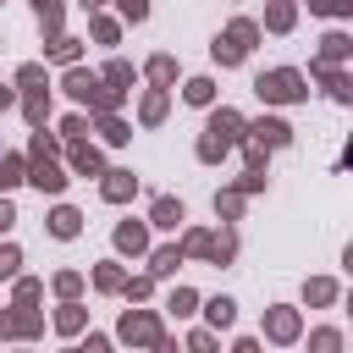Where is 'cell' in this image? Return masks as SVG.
I'll use <instances>...</instances> for the list:
<instances>
[{
  "label": "cell",
  "mask_w": 353,
  "mask_h": 353,
  "mask_svg": "<svg viewBox=\"0 0 353 353\" xmlns=\"http://www.w3.org/2000/svg\"><path fill=\"white\" fill-rule=\"evenodd\" d=\"M254 88H259V99H270V105H292V99H303V94H309V88H303V72H292V66L265 72Z\"/></svg>",
  "instance_id": "6da1fadb"
},
{
  "label": "cell",
  "mask_w": 353,
  "mask_h": 353,
  "mask_svg": "<svg viewBox=\"0 0 353 353\" xmlns=\"http://www.w3.org/2000/svg\"><path fill=\"white\" fill-rule=\"evenodd\" d=\"M50 149H55V143L39 132V138H33V165H28V182H33V188H44V193H61V188H66V176H61V165L50 160Z\"/></svg>",
  "instance_id": "7a4b0ae2"
},
{
  "label": "cell",
  "mask_w": 353,
  "mask_h": 353,
  "mask_svg": "<svg viewBox=\"0 0 353 353\" xmlns=\"http://www.w3.org/2000/svg\"><path fill=\"white\" fill-rule=\"evenodd\" d=\"M254 39H259V28H254V22H232V28L215 39V61H221V66H237V61L254 50Z\"/></svg>",
  "instance_id": "3957f363"
},
{
  "label": "cell",
  "mask_w": 353,
  "mask_h": 353,
  "mask_svg": "<svg viewBox=\"0 0 353 353\" xmlns=\"http://www.w3.org/2000/svg\"><path fill=\"white\" fill-rule=\"evenodd\" d=\"M121 336H127V342H138V347H143V342L154 347V342H160V325H154V314H149V309H127V314H121Z\"/></svg>",
  "instance_id": "277c9868"
},
{
  "label": "cell",
  "mask_w": 353,
  "mask_h": 353,
  "mask_svg": "<svg viewBox=\"0 0 353 353\" xmlns=\"http://www.w3.org/2000/svg\"><path fill=\"white\" fill-rule=\"evenodd\" d=\"M66 94H72V99H83V105H116V94H110V88H99L88 72H66Z\"/></svg>",
  "instance_id": "5b68a950"
},
{
  "label": "cell",
  "mask_w": 353,
  "mask_h": 353,
  "mask_svg": "<svg viewBox=\"0 0 353 353\" xmlns=\"http://www.w3.org/2000/svg\"><path fill=\"white\" fill-rule=\"evenodd\" d=\"M287 138H292V127H287V121H276V116L254 121V149H281Z\"/></svg>",
  "instance_id": "8992f818"
},
{
  "label": "cell",
  "mask_w": 353,
  "mask_h": 353,
  "mask_svg": "<svg viewBox=\"0 0 353 353\" xmlns=\"http://www.w3.org/2000/svg\"><path fill=\"white\" fill-rule=\"evenodd\" d=\"M237 132H243V116H237V110H215V116H210V138H215L221 149L237 143Z\"/></svg>",
  "instance_id": "52a82bcc"
},
{
  "label": "cell",
  "mask_w": 353,
  "mask_h": 353,
  "mask_svg": "<svg viewBox=\"0 0 353 353\" xmlns=\"http://www.w3.org/2000/svg\"><path fill=\"white\" fill-rule=\"evenodd\" d=\"M265 331H270L276 342H292V336H298V314L276 303V309H265Z\"/></svg>",
  "instance_id": "ba28073f"
},
{
  "label": "cell",
  "mask_w": 353,
  "mask_h": 353,
  "mask_svg": "<svg viewBox=\"0 0 353 353\" xmlns=\"http://www.w3.org/2000/svg\"><path fill=\"white\" fill-rule=\"evenodd\" d=\"M132 188H138V176H132V171H105V199H110V204H121Z\"/></svg>",
  "instance_id": "9c48e42d"
},
{
  "label": "cell",
  "mask_w": 353,
  "mask_h": 353,
  "mask_svg": "<svg viewBox=\"0 0 353 353\" xmlns=\"http://www.w3.org/2000/svg\"><path fill=\"white\" fill-rule=\"evenodd\" d=\"M347 50H353V44H347V33H325V39H320V61H314V66H325V61H342Z\"/></svg>",
  "instance_id": "30bf717a"
},
{
  "label": "cell",
  "mask_w": 353,
  "mask_h": 353,
  "mask_svg": "<svg viewBox=\"0 0 353 353\" xmlns=\"http://www.w3.org/2000/svg\"><path fill=\"white\" fill-rule=\"evenodd\" d=\"M149 221H154V226H176V221H182V204H176V199H154Z\"/></svg>",
  "instance_id": "8fae6325"
},
{
  "label": "cell",
  "mask_w": 353,
  "mask_h": 353,
  "mask_svg": "<svg viewBox=\"0 0 353 353\" xmlns=\"http://www.w3.org/2000/svg\"><path fill=\"white\" fill-rule=\"evenodd\" d=\"M77 221H83V215H77V210H66V204H61V210H55V215H50V232H55V237H77Z\"/></svg>",
  "instance_id": "7c38bea8"
},
{
  "label": "cell",
  "mask_w": 353,
  "mask_h": 353,
  "mask_svg": "<svg viewBox=\"0 0 353 353\" xmlns=\"http://www.w3.org/2000/svg\"><path fill=\"white\" fill-rule=\"evenodd\" d=\"M143 243H149V237H143V226H138V221H121V226H116V248H132V254H138Z\"/></svg>",
  "instance_id": "4fadbf2b"
},
{
  "label": "cell",
  "mask_w": 353,
  "mask_h": 353,
  "mask_svg": "<svg viewBox=\"0 0 353 353\" xmlns=\"http://www.w3.org/2000/svg\"><path fill=\"white\" fill-rule=\"evenodd\" d=\"M0 331L6 336H28V331H39V314H0Z\"/></svg>",
  "instance_id": "5bb4252c"
},
{
  "label": "cell",
  "mask_w": 353,
  "mask_h": 353,
  "mask_svg": "<svg viewBox=\"0 0 353 353\" xmlns=\"http://www.w3.org/2000/svg\"><path fill=\"white\" fill-rule=\"evenodd\" d=\"M309 353H342V331H336V325L314 331V336H309Z\"/></svg>",
  "instance_id": "9a60e30c"
},
{
  "label": "cell",
  "mask_w": 353,
  "mask_h": 353,
  "mask_svg": "<svg viewBox=\"0 0 353 353\" xmlns=\"http://www.w3.org/2000/svg\"><path fill=\"white\" fill-rule=\"evenodd\" d=\"M237 320V303L232 298H210V325H232Z\"/></svg>",
  "instance_id": "2e32d148"
},
{
  "label": "cell",
  "mask_w": 353,
  "mask_h": 353,
  "mask_svg": "<svg viewBox=\"0 0 353 353\" xmlns=\"http://www.w3.org/2000/svg\"><path fill=\"white\" fill-rule=\"evenodd\" d=\"M105 83H110V94H121V83H132V66L127 61H110L105 66Z\"/></svg>",
  "instance_id": "e0dca14e"
},
{
  "label": "cell",
  "mask_w": 353,
  "mask_h": 353,
  "mask_svg": "<svg viewBox=\"0 0 353 353\" xmlns=\"http://www.w3.org/2000/svg\"><path fill=\"white\" fill-rule=\"evenodd\" d=\"M210 99H215V83L210 77H193L188 83V105H210Z\"/></svg>",
  "instance_id": "ac0fdd59"
},
{
  "label": "cell",
  "mask_w": 353,
  "mask_h": 353,
  "mask_svg": "<svg viewBox=\"0 0 353 353\" xmlns=\"http://www.w3.org/2000/svg\"><path fill=\"white\" fill-rule=\"evenodd\" d=\"M72 165H77V171H88V176H99V154H94L88 143H77V149H72Z\"/></svg>",
  "instance_id": "d6986e66"
},
{
  "label": "cell",
  "mask_w": 353,
  "mask_h": 353,
  "mask_svg": "<svg viewBox=\"0 0 353 353\" xmlns=\"http://www.w3.org/2000/svg\"><path fill=\"white\" fill-rule=\"evenodd\" d=\"M17 182H22V160L0 154V193H6V188H17Z\"/></svg>",
  "instance_id": "ffe728a7"
},
{
  "label": "cell",
  "mask_w": 353,
  "mask_h": 353,
  "mask_svg": "<svg viewBox=\"0 0 353 353\" xmlns=\"http://www.w3.org/2000/svg\"><path fill=\"white\" fill-rule=\"evenodd\" d=\"M265 22H270V28H276V33H287V28H292V6H287V0H276V6H270V17H265Z\"/></svg>",
  "instance_id": "44dd1931"
},
{
  "label": "cell",
  "mask_w": 353,
  "mask_h": 353,
  "mask_svg": "<svg viewBox=\"0 0 353 353\" xmlns=\"http://www.w3.org/2000/svg\"><path fill=\"white\" fill-rule=\"evenodd\" d=\"M149 77H154V83H171V77H176V61H171V55H154V61H149Z\"/></svg>",
  "instance_id": "7402d4cb"
},
{
  "label": "cell",
  "mask_w": 353,
  "mask_h": 353,
  "mask_svg": "<svg viewBox=\"0 0 353 353\" xmlns=\"http://www.w3.org/2000/svg\"><path fill=\"white\" fill-rule=\"evenodd\" d=\"M309 11H320V17H347L353 0H309Z\"/></svg>",
  "instance_id": "603a6c76"
},
{
  "label": "cell",
  "mask_w": 353,
  "mask_h": 353,
  "mask_svg": "<svg viewBox=\"0 0 353 353\" xmlns=\"http://www.w3.org/2000/svg\"><path fill=\"white\" fill-rule=\"evenodd\" d=\"M176 265H182V248H160V254H154V270H160V276H171Z\"/></svg>",
  "instance_id": "cb8c5ba5"
},
{
  "label": "cell",
  "mask_w": 353,
  "mask_h": 353,
  "mask_svg": "<svg viewBox=\"0 0 353 353\" xmlns=\"http://www.w3.org/2000/svg\"><path fill=\"white\" fill-rule=\"evenodd\" d=\"M33 6H39V17H44V28L55 33V28H61V0H33Z\"/></svg>",
  "instance_id": "d4e9b609"
},
{
  "label": "cell",
  "mask_w": 353,
  "mask_h": 353,
  "mask_svg": "<svg viewBox=\"0 0 353 353\" xmlns=\"http://www.w3.org/2000/svg\"><path fill=\"white\" fill-rule=\"evenodd\" d=\"M94 281H99L105 292H116V287H121V270H116V265H99V270H94Z\"/></svg>",
  "instance_id": "484cf974"
},
{
  "label": "cell",
  "mask_w": 353,
  "mask_h": 353,
  "mask_svg": "<svg viewBox=\"0 0 353 353\" xmlns=\"http://www.w3.org/2000/svg\"><path fill=\"white\" fill-rule=\"evenodd\" d=\"M336 298V281H309V303H331Z\"/></svg>",
  "instance_id": "4316f807"
},
{
  "label": "cell",
  "mask_w": 353,
  "mask_h": 353,
  "mask_svg": "<svg viewBox=\"0 0 353 353\" xmlns=\"http://www.w3.org/2000/svg\"><path fill=\"white\" fill-rule=\"evenodd\" d=\"M55 325H61V331H77V325H83V309H77V303H66V309L55 314Z\"/></svg>",
  "instance_id": "83f0119b"
},
{
  "label": "cell",
  "mask_w": 353,
  "mask_h": 353,
  "mask_svg": "<svg viewBox=\"0 0 353 353\" xmlns=\"http://www.w3.org/2000/svg\"><path fill=\"white\" fill-rule=\"evenodd\" d=\"M160 116H165V94H149L143 99V121H160Z\"/></svg>",
  "instance_id": "f1b7e54d"
},
{
  "label": "cell",
  "mask_w": 353,
  "mask_h": 353,
  "mask_svg": "<svg viewBox=\"0 0 353 353\" xmlns=\"http://www.w3.org/2000/svg\"><path fill=\"white\" fill-rule=\"evenodd\" d=\"M99 132H105V143H127V127H121L116 116H105V127H99Z\"/></svg>",
  "instance_id": "f546056e"
},
{
  "label": "cell",
  "mask_w": 353,
  "mask_h": 353,
  "mask_svg": "<svg viewBox=\"0 0 353 353\" xmlns=\"http://www.w3.org/2000/svg\"><path fill=\"white\" fill-rule=\"evenodd\" d=\"M215 210H221V215H237V210H243V193H237V188H232V193H221V199H215Z\"/></svg>",
  "instance_id": "4dcf8cb0"
},
{
  "label": "cell",
  "mask_w": 353,
  "mask_h": 353,
  "mask_svg": "<svg viewBox=\"0 0 353 353\" xmlns=\"http://www.w3.org/2000/svg\"><path fill=\"white\" fill-rule=\"evenodd\" d=\"M193 303H199V298H193L188 287H176V292H171V309H176V314H193Z\"/></svg>",
  "instance_id": "1f68e13d"
},
{
  "label": "cell",
  "mask_w": 353,
  "mask_h": 353,
  "mask_svg": "<svg viewBox=\"0 0 353 353\" xmlns=\"http://www.w3.org/2000/svg\"><path fill=\"white\" fill-rule=\"evenodd\" d=\"M50 55H55V61H72V55H77V39H55Z\"/></svg>",
  "instance_id": "d6a6232c"
},
{
  "label": "cell",
  "mask_w": 353,
  "mask_h": 353,
  "mask_svg": "<svg viewBox=\"0 0 353 353\" xmlns=\"http://www.w3.org/2000/svg\"><path fill=\"white\" fill-rule=\"evenodd\" d=\"M188 353H215V336H210V331H199V336L188 342Z\"/></svg>",
  "instance_id": "836d02e7"
},
{
  "label": "cell",
  "mask_w": 353,
  "mask_h": 353,
  "mask_svg": "<svg viewBox=\"0 0 353 353\" xmlns=\"http://www.w3.org/2000/svg\"><path fill=\"white\" fill-rule=\"evenodd\" d=\"M121 11H127L132 22H143V17H149V0H121Z\"/></svg>",
  "instance_id": "e575fe53"
},
{
  "label": "cell",
  "mask_w": 353,
  "mask_h": 353,
  "mask_svg": "<svg viewBox=\"0 0 353 353\" xmlns=\"http://www.w3.org/2000/svg\"><path fill=\"white\" fill-rule=\"evenodd\" d=\"M17 270V248H0V276H11Z\"/></svg>",
  "instance_id": "d590c367"
},
{
  "label": "cell",
  "mask_w": 353,
  "mask_h": 353,
  "mask_svg": "<svg viewBox=\"0 0 353 353\" xmlns=\"http://www.w3.org/2000/svg\"><path fill=\"white\" fill-rule=\"evenodd\" d=\"M11 221H17V210H11L6 199H0V232H11Z\"/></svg>",
  "instance_id": "8d00e7d4"
},
{
  "label": "cell",
  "mask_w": 353,
  "mask_h": 353,
  "mask_svg": "<svg viewBox=\"0 0 353 353\" xmlns=\"http://www.w3.org/2000/svg\"><path fill=\"white\" fill-rule=\"evenodd\" d=\"M83 353H110V342H105V336H88V347H83Z\"/></svg>",
  "instance_id": "74e56055"
},
{
  "label": "cell",
  "mask_w": 353,
  "mask_h": 353,
  "mask_svg": "<svg viewBox=\"0 0 353 353\" xmlns=\"http://www.w3.org/2000/svg\"><path fill=\"white\" fill-rule=\"evenodd\" d=\"M154 353H176V342H165V336H160V342H154Z\"/></svg>",
  "instance_id": "f35d334b"
},
{
  "label": "cell",
  "mask_w": 353,
  "mask_h": 353,
  "mask_svg": "<svg viewBox=\"0 0 353 353\" xmlns=\"http://www.w3.org/2000/svg\"><path fill=\"white\" fill-rule=\"evenodd\" d=\"M232 353H259V342H237V347H232Z\"/></svg>",
  "instance_id": "ab89813d"
},
{
  "label": "cell",
  "mask_w": 353,
  "mask_h": 353,
  "mask_svg": "<svg viewBox=\"0 0 353 353\" xmlns=\"http://www.w3.org/2000/svg\"><path fill=\"white\" fill-rule=\"evenodd\" d=\"M83 6H88V11H94V6H105V0H83Z\"/></svg>",
  "instance_id": "60d3db41"
}]
</instances>
